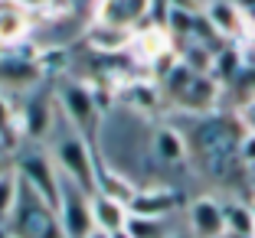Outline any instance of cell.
Wrapping results in <instances>:
<instances>
[{
  "label": "cell",
  "instance_id": "cell-10",
  "mask_svg": "<svg viewBox=\"0 0 255 238\" xmlns=\"http://www.w3.org/2000/svg\"><path fill=\"white\" fill-rule=\"evenodd\" d=\"M187 225L193 238H226L223 202L216 196H196L187 206Z\"/></svg>",
  "mask_w": 255,
  "mask_h": 238
},
{
  "label": "cell",
  "instance_id": "cell-25",
  "mask_svg": "<svg viewBox=\"0 0 255 238\" xmlns=\"http://www.w3.org/2000/svg\"><path fill=\"white\" fill-rule=\"evenodd\" d=\"M20 10H43V7H49L53 0H13Z\"/></svg>",
  "mask_w": 255,
  "mask_h": 238
},
{
  "label": "cell",
  "instance_id": "cell-30",
  "mask_svg": "<svg viewBox=\"0 0 255 238\" xmlns=\"http://www.w3.org/2000/svg\"><path fill=\"white\" fill-rule=\"evenodd\" d=\"M170 238H193V235H177V232H173V235Z\"/></svg>",
  "mask_w": 255,
  "mask_h": 238
},
{
  "label": "cell",
  "instance_id": "cell-24",
  "mask_svg": "<svg viewBox=\"0 0 255 238\" xmlns=\"http://www.w3.org/2000/svg\"><path fill=\"white\" fill-rule=\"evenodd\" d=\"M239 163L255 170V131H242L239 137Z\"/></svg>",
  "mask_w": 255,
  "mask_h": 238
},
{
  "label": "cell",
  "instance_id": "cell-19",
  "mask_svg": "<svg viewBox=\"0 0 255 238\" xmlns=\"http://www.w3.org/2000/svg\"><path fill=\"white\" fill-rule=\"evenodd\" d=\"M30 33V20H26V10H20L16 3H10L3 13H0V46H16L26 39Z\"/></svg>",
  "mask_w": 255,
  "mask_h": 238
},
{
  "label": "cell",
  "instance_id": "cell-28",
  "mask_svg": "<svg viewBox=\"0 0 255 238\" xmlns=\"http://www.w3.org/2000/svg\"><path fill=\"white\" fill-rule=\"evenodd\" d=\"M112 238H131V235H128V232H115Z\"/></svg>",
  "mask_w": 255,
  "mask_h": 238
},
{
  "label": "cell",
  "instance_id": "cell-4",
  "mask_svg": "<svg viewBox=\"0 0 255 238\" xmlns=\"http://www.w3.org/2000/svg\"><path fill=\"white\" fill-rule=\"evenodd\" d=\"M56 216H59V225H62V235L66 238H89L95 232V222H92V196L85 189H79L66 176H59Z\"/></svg>",
  "mask_w": 255,
  "mask_h": 238
},
{
  "label": "cell",
  "instance_id": "cell-15",
  "mask_svg": "<svg viewBox=\"0 0 255 238\" xmlns=\"http://www.w3.org/2000/svg\"><path fill=\"white\" fill-rule=\"evenodd\" d=\"M216 101H219V82L213 79V75H196L193 82H190L187 95L180 98V108H187L190 114H213L216 111Z\"/></svg>",
  "mask_w": 255,
  "mask_h": 238
},
{
  "label": "cell",
  "instance_id": "cell-7",
  "mask_svg": "<svg viewBox=\"0 0 255 238\" xmlns=\"http://www.w3.org/2000/svg\"><path fill=\"white\" fill-rule=\"evenodd\" d=\"M13 170L33 193H39L49 206H56V199H59V170H56L53 157L46 154L43 147L23 150L13 160Z\"/></svg>",
  "mask_w": 255,
  "mask_h": 238
},
{
  "label": "cell",
  "instance_id": "cell-26",
  "mask_svg": "<svg viewBox=\"0 0 255 238\" xmlns=\"http://www.w3.org/2000/svg\"><path fill=\"white\" fill-rule=\"evenodd\" d=\"M13 170V160H10V154L3 147H0V176H3V173H10Z\"/></svg>",
  "mask_w": 255,
  "mask_h": 238
},
{
  "label": "cell",
  "instance_id": "cell-1",
  "mask_svg": "<svg viewBox=\"0 0 255 238\" xmlns=\"http://www.w3.org/2000/svg\"><path fill=\"white\" fill-rule=\"evenodd\" d=\"M236 121L223 118V114H203L196 127L187 134L190 157H193L200 170L213 179H229L239 163V137L236 134Z\"/></svg>",
  "mask_w": 255,
  "mask_h": 238
},
{
  "label": "cell",
  "instance_id": "cell-18",
  "mask_svg": "<svg viewBox=\"0 0 255 238\" xmlns=\"http://www.w3.org/2000/svg\"><path fill=\"white\" fill-rule=\"evenodd\" d=\"M223 216H226V235H255V206L242 199L223 202Z\"/></svg>",
  "mask_w": 255,
  "mask_h": 238
},
{
  "label": "cell",
  "instance_id": "cell-23",
  "mask_svg": "<svg viewBox=\"0 0 255 238\" xmlns=\"http://www.w3.org/2000/svg\"><path fill=\"white\" fill-rule=\"evenodd\" d=\"M36 66H39V72H43V79H46V75H56V72H66V69H69L66 49H62V46L36 49Z\"/></svg>",
  "mask_w": 255,
  "mask_h": 238
},
{
  "label": "cell",
  "instance_id": "cell-9",
  "mask_svg": "<svg viewBox=\"0 0 255 238\" xmlns=\"http://www.w3.org/2000/svg\"><path fill=\"white\" fill-rule=\"evenodd\" d=\"M56 101L43 95H26L23 98V108L16 111V124H20V137H30V141H43L56 131Z\"/></svg>",
  "mask_w": 255,
  "mask_h": 238
},
{
  "label": "cell",
  "instance_id": "cell-29",
  "mask_svg": "<svg viewBox=\"0 0 255 238\" xmlns=\"http://www.w3.org/2000/svg\"><path fill=\"white\" fill-rule=\"evenodd\" d=\"M226 238H255V235H226Z\"/></svg>",
  "mask_w": 255,
  "mask_h": 238
},
{
  "label": "cell",
  "instance_id": "cell-27",
  "mask_svg": "<svg viewBox=\"0 0 255 238\" xmlns=\"http://www.w3.org/2000/svg\"><path fill=\"white\" fill-rule=\"evenodd\" d=\"M89 238H112V235H105V232H98V229H95V232H92Z\"/></svg>",
  "mask_w": 255,
  "mask_h": 238
},
{
  "label": "cell",
  "instance_id": "cell-22",
  "mask_svg": "<svg viewBox=\"0 0 255 238\" xmlns=\"http://www.w3.org/2000/svg\"><path fill=\"white\" fill-rule=\"evenodd\" d=\"M16 196H20V176H16V170H10V173L0 176V229H3V225L10 222V216H13Z\"/></svg>",
  "mask_w": 255,
  "mask_h": 238
},
{
  "label": "cell",
  "instance_id": "cell-3",
  "mask_svg": "<svg viewBox=\"0 0 255 238\" xmlns=\"http://www.w3.org/2000/svg\"><path fill=\"white\" fill-rule=\"evenodd\" d=\"M53 163L59 170V176L72 179L79 189L85 193H95V166H98V157L92 154V144L85 141V134H79L72 124H69L66 134H59L53 141Z\"/></svg>",
  "mask_w": 255,
  "mask_h": 238
},
{
  "label": "cell",
  "instance_id": "cell-16",
  "mask_svg": "<svg viewBox=\"0 0 255 238\" xmlns=\"http://www.w3.org/2000/svg\"><path fill=\"white\" fill-rule=\"evenodd\" d=\"M131 39H134V30H121V26H108V23H92L85 30V43L102 56L131 49Z\"/></svg>",
  "mask_w": 255,
  "mask_h": 238
},
{
  "label": "cell",
  "instance_id": "cell-17",
  "mask_svg": "<svg viewBox=\"0 0 255 238\" xmlns=\"http://www.w3.org/2000/svg\"><path fill=\"white\" fill-rule=\"evenodd\" d=\"M131 49H134L144 62H154V59H160L164 52L173 49V39L167 36V30L160 26V23H154V26H147V30H134Z\"/></svg>",
  "mask_w": 255,
  "mask_h": 238
},
{
  "label": "cell",
  "instance_id": "cell-31",
  "mask_svg": "<svg viewBox=\"0 0 255 238\" xmlns=\"http://www.w3.org/2000/svg\"><path fill=\"white\" fill-rule=\"evenodd\" d=\"M3 238H7V235H3Z\"/></svg>",
  "mask_w": 255,
  "mask_h": 238
},
{
  "label": "cell",
  "instance_id": "cell-2",
  "mask_svg": "<svg viewBox=\"0 0 255 238\" xmlns=\"http://www.w3.org/2000/svg\"><path fill=\"white\" fill-rule=\"evenodd\" d=\"M3 229H7V238H66L59 216H56V206H49L39 193H33L23 179H20V196H16L13 216Z\"/></svg>",
  "mask_w": 255,
  "mask_h": 238
},
{
  "label": "cell",
  "instance_id": "cell-8",
  "mask_svg": "<svg viewBox=\"0 0 255 238\" xmlns=\"http://www.w3.org/2000/svg\"><path fill=\"white\" fill-rule=\"evenodd\" d=\"M203 20L210 23V30L223 39L226 46L249 39V23L242 16V10L236 7V0H206L203 7Z\"/></svg>",
  "mask_w": 255,
  "mask_h": 238
},
{
  "label": "cell",
  "instance_id": "cell-21",
  "mask_svg": "<svg viewBox=\"0 0 255 238\" xmlns=\"http://www.w3.org/2000/svg\"><path fill=\"white\" fill-rule=\"evenodd\" d=\"M128 235L131 238H170V222L167 219H141V216H131L128 219Z\"/></svg>",
  "mask_w": 255,
  "mask_h": 238
},
{
  "label": "cell",
  "instance_id": "cell-13",
  "mask_svg": "<svg viewBox=\"0 0 255 238\" xmlns=\"http://www.w3.org/2000/svg\"><path fill=\"white\" fill-rule=\"evenodd\" d=\"M150 157L164 166H183L190 160V144L187 134L170 124H160L150 131Z\"/></svg>",
  "mask_w": 255,
  "mask_h": 238
},
{
  "label": "cell",
  "instance_id": "cell-20",
  "mask_svg": "<svg viewBox=\"0 0 255 238\" xmlns=\"http://www.w3.org/2000/svg\"><path fill=\"white\" fill-rule=\"evenodd\" d=\"M20 144V124H16V108L3 91H0V147L7 150H16Z\"/></svg>",
  "mask_w": 255,
  "mask_h": 238
},
{
  "label": "cell",
  "instance_id": "cell-14",
  "mask_svg": "<svg viewBox=\"0 0 255 238\" xmlns=\"http://www.w3.org/2000/svg\"><path fill=\"white\" fill-rule=\"evenodd\" d=\"M128 219H131L128 202L112 199V196H105V193H92V222H95L98 232H105V235L125 232Z\"/></svg>",
  "mask_w": 255,
  "mask_h": 238
},
{
  "label": "cell",
  "instance_id": "cell-11",
  "mask_svg": "<svg viewBox=\"0 0 255 238\" xmlns=\"http://www.w3.org/2000/svg\"><path fill=\"white\" fill-rule=\"evenodd\" d=\"M180 206V196L170 186H137L134 199L128 202V212L141 219H170Z\"/></svg>",
  "mask_w": 255,
  "mask_h": 238
},
{
  "label": "cell",
  "instance_id": "cell-6",
  "mask_svg": "<svg viewBox=\"0 0 255 238\" xmlns=\"http://www.w3.org/2000/svg\"><path fill=\"white\" fill-rule=\"evenodd\" d=\"M43 82V72L36 66V49L33 46H0V91H30Z\"/></svg>",
  "mask_w": 255,
  "mask_h": 238
},
{
  "label": "cell",
  "instance_id": "cell-5",
  "mask_svg": "<svg viewBox=\"0 0 255 238\" xmlns=\"http://www.w3.org/2000/svg\"><path fill=\"white\" fill-rule=\"evenodd\" d=\"M56 108H59L62 121L72 124L79 134L92 131L102 118V101L85 82H62L56 91Z\"/></svg>",
  "mask_w": 255,
  "mask_h": 238
},
{
  "label": "cell",
  "instance_id": "cell-12",
  "mask_svg": "<svg viewBox=\"0 0 255 238\" xmlns=\"http://www.w3.org/2000/svg\"><path fill=\"white\" fill-rule=\"evenodd\" d=\"M150 13V0H98L95 3V23L137 30L141 20Z\"/></svg>",
  "mask_w": 255,
  "mask_h": 238
}]
</instances>
